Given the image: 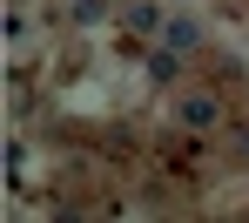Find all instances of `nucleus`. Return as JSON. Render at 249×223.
Wrapping results in <instances>:
<instances>
[{
	"label": "nucleus",
	"instance_id": "obj_1",
	"mask_svg": "<svg viewBox=\"0 0 249 223\" xmlns=\"http://www.w3.org/2000/svg\"><path fill=\"white\" fill-rule=\"evenodd\" d=\"M175 122H182L189 135H215V129H222V95L182 88V95H175Z\"/></svg>",
	"mask_w": 249,
	"mask_h": 223
},
{
	"label": "nucleus",
	"instance_id": "obj_2",
	"mask_svg": "<svg viewBox=\"0 0 249 223\" xmlns=\"http://www.w3.org/2000/svg\"><path fill=\"white\" fill-rule=\"evenodd\" d=\"M128 34H162V7H155V0H128Z\"/></svg>",
	"mask_w": 249,
	"mask_h": 223
},
{
	"label": "nucleus",
	"instance_id": "obj_3",
	"mask_svg": "<svg viewBox=\"0 0 249 223\" xmlns=\"http://www.w3.org/2000/svg\"><path fill=\"white\" fill-rule=\"evenodd\" d=\"M202 41V27H196V20H189V14H175V20H168L162 27V47H175V54H189V47Z\"/></svg>",
	"mask_w": 249,
	"mask_h": 223
},
{
	"label": "nucleus",
	"instance_id": "obj_4",
	"mask_svg": "<svg viewBox=\"0 0 249 223\" xmlns=\"http://www.w3.org/2000/svg\"><path fill=\"white\" fill-rule=\"evenodd\" d=\"M148 75H155V81H175V47H162V54L148 61Z\"/></svg>",
	"mask_w": 249,
	"mask_h": 223
},
{
	"label": "nucleus",
	"instance_id": "obj_5",
	"mask_svg": "<svg viewBox=\"0 0 249 223\" xmlns=\"http://www.w3.org/2000/svg\"><path fill=\"white\" fill-rule=\"evenodd\" d=\"M88 7H94V0H88Z\"/></svg>",
	"mask_w": 249,
	"mask_h": 223
}]
</instances>
